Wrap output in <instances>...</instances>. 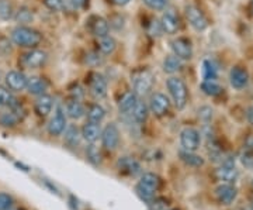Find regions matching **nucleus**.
<instances>
[{
  "label": "nucleus",
  "instance_id": "nucleus-1",
  "mask_svg": "<svg viewBox=\"0 0 253 210\" xmlns=\"http://www.w3.org/2000/svg\"><path fill=\"white\" fill-rule=\"evenodd\" d=\"M10 38L14 46L20 48H37L42 41V34L33 27L28 26H17L11 30Z\"/></svg>",
  "mask_w": 253,
  "mask_h": 210
},
{
  "label": "nucleus",
  "instance_id": "nucleus-2",
  "mask_svg": "<svg viewBox=\"0 0 253 210\" xmlns=\"http://www.w3.org/2000/svg\"><path fill=\"white\" fill-rule=\"evenodd\" d=\"M161 185L162 181L158 175L154 172H145L141 175L139 182L136 183L135 192L145 203H149L154 198H156V192L159 191Z\"/></svg>",
  "mask_w": 253,
  "mask_h": 210
},
{
  "label": "nucleus",
  "instance_id": "nucleus-3",
  "mask_svg": "<svg viewBox=\"0 0 253 210\" xmlns=\"http://www.w3.org/2000/svg\"><path fill=\"white\" fill-rule=\"evenodd\" d=\"M155 83L154 73L151 72L148 68H139L135 69L131 75V85H132V92L138 98H144L149 95Z\"/></svg>",
  "mask_w": 253,
  "mask_h": 210
},
{
  "label": "nucleus",
  "instance_id": "nucleus-4",
  "mask_svg": "<svg viewBox=\"0 0 253 210\" xmlns=\"http://www.w3.org/2000/svg\"><path fill=\"white\" fill-rule=\"evenodd\" d=\"M166 88L172 98L173 105L177 110H183L189 102V89L186 82L179 76H170L166 81Z\"/></svg>",
  "mask_w": 253,
  "mask_h": 210
},
{
  "label": "nucleus",
  "instance_id": "nucleus-5",
  "mask_svg": "<svg viewBox=\"0 0 253 210\" xmlns=\"http://www.w3.org/2000/svg\"><path fill=\"white\" fill-rule=\"evenodd\" d=\"M48 61V54L42 50L31 48L26 51L23 55H20L18 64L23 69H38L42 68Z\"/></svg>",
  "mask_w": 253,
  "mask_h": 210
},
{
  "label": "nucleus",
  "instance_id": "nucleus-6",
  "mask_svg": "<svg viewBox=\"0 0 253 210\" xmlns=\"http://www.w3.org/2000/svg\"><path fill=\"white\" fill-rule=\"evenodd\" d=\"M184 13H186V17H187L189 24L196 31H199V33L206 31L208 26H210L207 16L204 14V11L200 9L199 6H196V4H187L186 9H184Z\"/></svg>",
  "mask_w": 253,
  "mask_h": 210
},
{
  "label": "nucleus",
  "instance_id": "nucleus-7",
  "mask_svg": "<svg viewBox=\"0 0 253 210\" xmlns=\"http://www.w3.org/2000/svg\"><path fill=\"white\" fill-rule=\"evenodd\" d=\"M149 111L156 117H163L170 110V99L161 92H155L149 99Z\"/></svg>",
  "mask_w": 253,
  "mask_h": 210
},
{
  "label": "nucleus",
  "instance_id": "nucleus-8",
  "mask_svg": "<svg viewBox=\"0 0 253 210\" xmlns=\"http://www.w3.org/2000/svg\"><path fill=\"white\" fill-rule=\"evenodd\" d=\"M173 55L177 56L180 61H190L193 58V44L187 37H177L170 41Z\"/></svg>",
  "mask_w": 253,
  "mask_h": 210
},
{
  "label": "nucleus",
  "instance_id": "nucleus-9",
  "mask_svg": "<svg viewBox=\"0 0 253 210\" xmlns=\"http://www.w3.org/2000/svg\"><path fill=\"white\" fill-rule=\"evenodd\" d=\"M180 146L184 151H197L201 146V134L199 130L186 127L180 131Z\"/></svg>",
  "mask_w": 253,
  "mask_h": 210
},
{
  "label": "nucleus",
  "instance_id": "nucleus-10",
  "mask_svg": "<svg viewBox=\"0 0 253 210\" xmlns=\"http://www.w3.org/2000/svg\"><path fill=\"white\" fill-rule=\"evenodd\" d=\"M107 81L99 72H91L89 75V92L96 99H104L107 96Z\"/></svg>",
  "mask_w": 253,
  "mask_h": 210
},
{
  "label": "nucleus",
  "instance_id": "nucleus-11",
  "mask_svg": "<svg viewBox=\"0 0 253 210\" xmlns=\"http://www.w3.org/2000/svg\"><path fill=\"white\" fill-rule=\"evenodd\" d=\"M100 138H101V144L106 150H109V151L116 150L120 144V131H118L117 126L114 123L107 124L103 128Z\"/></svg>",
  "mask_w": 253,
  "mask_h": 210
},
{
  "label": "nucleus",
  "instance_id": "nucleus-12",
  "mask_svg": "<svg viewBox=\"0 0 253 210\" xmlns=\"http://www.w3.org/2000/svg\"><path fill=\"white\" fill-rule=\"evenodd\" d=\"M161 27H162V31L168 36H174L179 28H180V20H179V16L176 14L174 10H166L161 17Z\"/></svg>",
  "mask_w": 253,
  "mask_h": 210
},
{
  "label": "nucleus",
  "instance_id": "nucleus-13",
  "mask_svg": "<svg viewBox=\"0 0 253 210\" xmlns=\"http://www.w3.org/2000/svg\"><path fill=\"white\" fill-rule=\"evenodd\" d=\"M238 176H239L238 169L229 161H224L222 165L215 169V178L221 183H234L238 179Z\"/></svg>",
  "mask_w": 253,
  "mask_h": 210
},
{
  "label": "nucleus",
  "instance_id": "nucleus-14",
  "mask_svg": "<svg viewBox=\"0 0 253 210\" xmlns=\"http://www.w3.org/2000/svg\"><path fill=\"white\" fill-rule=\"evenodd\" d=\"M4 82L11 92H21L27 88L28 78L21 71H9L4 76Z\"/></svg>",
  "mask_w": 253,
  "mask_h": 210
},
{
  "label": "nucleus",
  "instance_id": "nucleus-15",
  "mask_svg": "<svg viewBox=\"0 0 253 210\" xmlns=\"http://www.w3.org/2000/svg\"><path fill=\"white\" fill-rule=\"evenodd\" d=\"M68 127V123H66V114H65V111L62 109H58L55 111L54 117L49 120V123H48V133L51 134V136H54V137H59V136H62L63 131L66 130Z\"/></svg>",
  "mask_w": 253,
  "mask_h": 210
},
{
  "label": "nucleus",
  "instance_id": "nucleus-16",
  "mask_svg": "<svg viewBox=\"0 0 253 210\" xmlns=\"http://www.w3.org/2000/svg\"><path fill=\"white\" fill-rule=\"evenodd\" d=\"M229 83L234 89H245L249 83V72L248 69H245L244 66H239L236 65L231 69L229 72Z\"/></svg>",
  "mask_w": 253,
  "mask_h": 210
},
{
  "label": "nucleus",
  "instance_id": "nucleus-17",
  "mask_svg": "<svg viewBox=\"0 0 253 210\" xmlns=\"http://www.w3.org/2000/svg\"><path fill=\"white\" fill-rule=\"evenodd\" d=\"M238 196V189L234 183H221L215 189V198L221 205H231L234 203Z\"/></svg>",
  "mask_w": 253,
  "mask_h": 210
},
{
  "label": "nucleus",
  "instance_id": "nucleus-18",
  "mask_svg": "<svg viewBox=\"0 0 253 210\" xmlns=\"http://www.w3.org/2000/svg\"><path fill=\"white\" fill-rule=\"evenodd\" d=\"M89 30H90L91 34L97 38L107 36L110 33L109 21L106 18L100 17V16H91L89 18Z\"/></svg>",
  "mask_w": 253,
  "mask_h": 210
},
{
  "label": "nucleus",
  "instance_id": "nucleus-19",
  "mask_svg": "<svg viewBox=\"0 0 253 210\" xmlns=\"http://www.w3.org/2000/svg\"><path fill=\"white\" fill-rule=\"evenodd\" d=\"M117 166L123 174L132 175V176L141 174V171H142L139 162L132 157H121L117 161Z\"/></svg>",
  "mask_w": 253,
  "mask_h": 210
},
{
  "label": "nucleus",
  "instance_id": "nucleus-20",
  "mask_svg": "<svg viewBox=\"0 0 253 210\" xmlns=\"http://www.w3.org/2000/svg\"><path fill=\"white\" fill-rule=\"evenodd\" d=\"M82 138L89 143V144H94L101 136V128H100L99 123H93V121H87L86 124H83L81 130Z\"/></svg>",
  "mask_w": 253,
  "mask_h": 210
},
{
  "label": "nucleus",
  "instance_id": "nucleus-21",
  "mask_svg": "<svg viewBox=\"0 0 253 210\" xmlns=\"http://www.w3.org/2000/svg\"><path fill=\"white\" fill-rule=\"evenodd\" d=\"M48 86L49 83L46 81L45 78H41V76H34V78H30L27 82V92L30 95H34V96H41L48 91Z\"/></svg>",
  "mask_w": 253,
  "mask_h": 210
},
{
  "label": "nucleus",
  "instance_id": "nucleus-22",
  "mask_svg": "<svg viewBox=\"0 0 253 210\" xmlns=\"http://www.w3.org/2000/svg\"><path fill=\"white\" fill-rule=\"evenodd\" d=\"M52 106H54V101L49 95H41L38 96V99L36 101L34 105V110L40 117H46L51 111H52Z\"/></svg>",
  "mask_w": 253,
  "mask_h": 210
},
{
  "label": "nucleus",
  "instance_id": "nucleus-23",
  "mask_svg": "<svg viewBox=\"0 0 253 210\" xmlns=\"http://www.w3.org/2000/svg\"><path fill=\"white\" fill-rule=\"evenodd\" d=\"M136 102H138V96H136L134 92H126L120 98V101H118V110H120V113H123V114H131L134 107H135Z\"/></svg>",
  "mask_w": 253,
  "mask_h": 210
},
{
  "label": "nucleus",
  "instance_id": "nucleus-24",
  "mask_svg": "<svg viewBox=\"0 0 253 210\" xmlns=\"http://www.w3.org/2000/svg\"><path fill=\"white\" fill-rule=\"evenodd\" d=\"M65 109H66V116L71 117L72 120H79L86 114V110L83 107L81 101H76V99H72V101L68 102Z\"/></svg>",
  "mask_w": 253,
  "mask_h": 210
},
{
  "label": "nucleus",
  "instance_id": "nucleus-25",
  "mask_svg": "<svg viewBox=\"0 0 253 210\" xmlns=\"http://www.w3.org/2000/svg\"><path fill=\"white\" fill-rule=\"evenodd\" d=\"M97 47H99V51L101 55H111L117 48V41L114 40V37L107 34V36L100 37L99 41H97Z\"/></svg>",
  "mask_w": 253,
  "mask_h": 210
},
{
  "label": "nucleus",
  "instance_id": "nucleus-26",
  "mask_svg": "<svg viewBox=\"0 0 253 210\" xmlns=\"http://www.w3.org/2000/svg\"><path fill=\"white\" fill-rule=\"evenodd\" d=\"M148 114H149V107H148V105L142 101L136 102L135 107H134L132 113H131L134 121L138 123V124H142V123H145L146 119H148Z\"/></svg>",
  "mask_w": 253,
  "mask_h": 210
},
{
  "label": "nucleus",
  "instance_id": "nucleus-27",
  "mask_svg": "<svg viewBox=\"0 0 253 210\" xmlns=\"http://www.w3.org/2000/svg\"><path fill=\"white\" fill-rule=\"evenodd\" d=\"M181 66H183V61H180L177 56H174V55H168L165 59H163V64H162V68L163 71L166 73H173L179 72L181 69Z\"/></svg>",
  "mask_w": 253,
  "mask_h": 210
},
{
  "label": "nucleus",
  "instance_id": "nucleus-28",
  "mask_svg": "<svg viewBox=\"0 0 253 210\" xmlns=\"http://www.w3.org/2000/svg\"><path fill=\"white\" fill-rule=\"evenodd\" d=\"M180 159L189 166H193V168H199V166H203L204 165V159L203 157L197 156L194 151H180Z\"/></svg>",
  "mask_w": 253,
  "mask_h": 210
},
{
  "label": "nucleus",
  "instance_id": "nucleus-29",
  "mask_svg": "<svg viewBox=\"0 0 253 210\" xmlns=\"http://www.w3.org/2000/svg\"><path fill=\"white\" fill-rule=\"evenodd\" d=\"M86 116L89 121H93V123H101L103 119L106 117V110L103 109V106H100L99 103H94V105H90L89 109L86 111Z\"/></svg>",
  "mask_w": 253,
  "mask_h": 210
},
{
  "label": "nucleus",
  "instance_id": "nucleus-30",
  "mask_svg": "<svg viewBox=\"0 0 253 210\" xmlns=\"http://www.w3.org/2000/svg\"><path fill=\"white\" fill-rule=\"evenodd\" d=\"M201 72H203V81H217L218 78V68L217 65L214 64L211 59H206L203 61V68H201Z\"/></svg>",
  "mask_w": 253,
  "mask_h": 210
},
{
  "label": "nucleus",
  "instance_id": "nucleus-31",
  "mask_svg": "<svg viewBox=\"0 0 253 210\" xmlns=\"http://www.w3.org/2000/svg\"><path fill=\"white\" fill-rule=\"evenodd\" d=\"M200 88H201V92L204 93V95H207V96H218V95H221L222 93V88H221V85L217 82V81H203L201 85H200Z\"/></svg>",
  "mask_w": 253,
  "mask_h": 210
},
{
  "label": "nucleus",
  "instance_id": "nucleus-32",
  "mask_svg": "<svg viewBox=\"0 0 253 210\" xmlns=\"http://www.w3.org/2000/svg\"><path fill=\"white\" fill-rule=\"evenodd\" d=\"M17 103V99L13 96L9 88L0 86V107H13Z\"/></svg>",
  "mask_w": 253,
  "mask_h": 210
},
{
  "label": "nucleus",
  "instance_id": "nucleus-33",
  "mask_svg": "<svg viewBox=\"0 0 253 210\" xmlns=\"http://www.w3.org/2000/svg\"><path fill=\"white\" fill-rule=\"evenodd\" d=\"M63 133H65V143H66L68 146L76 147L79 144L82 136L76 126H69V127H66V130H65Z\"/></svg>",
  "mask_w": 253,
  "mask_h": 210
},
{
  "label": "nucleus",
  "instance_id": "nucleus-34",
  "mask_svg": "<svg viewBox=\"0 0 253 210\" xmlns=\"http://www.w3.org/2000/svg\"><path fill=\"white\" fill-rule=\"evenodd\" d=\"M14 20L18 23V26H24L27 23L33 21V11L28 7H20V9L14 13Z\"/></svg>",
  "mask_w": 253,
  "mask_h": 210
},
{
  "label": "nucleus",
  "instance_id": "nucleus-35",
  "mask_svg": "<svg viewBox=\"0 0 253 210\" xmlns=\"http://www.w3.org/2000/svg\"><path fill=\"white\" fill-rule=\"evenodd\" d=\"M14 16V10H13V4L9 0H0V18L7 21Z\"/></svg>",
  "mask_w": 253,
  "mask_h": 210
},
{
  "label": "nucleus",
  "instance_id": "nucleus-36",
  "mask_svg": "<svg viewBox=\"0 0 253 210\" xmlns=\"http://www.w3.org/2000/svg\"><path fill=\"white\" fill-rule=\"evenodd\" d=\"M86 157H87V159H89L93 165H99L100 162H101L100 150L94 146V144H90V146L86 148Z\"/></svg>",
  "mask_w": 253,
  "mask_h": 210
},
{
  "label": "nucleus",
  "instance_id": "nucleus-37",
  "mask_svg": "<svg viewBox=\"0 0 253 210\" xmlns=\"http://www.w3.org/2000/svg\"><path fill=\"white\" fill-rule=\"evenodd\" d=\"M142 1L154 11H163L169 6V0H142Z\"/></svg>",
  "mask_w": 253,
  "mask_h": 210
},
{
  "label": "nucleus",
  "instance_id": "nucleus-38",
  "mask_svg": "<svg viewBox=\"0 0 253 210\" xmlns=\"http://www.w3.org/2000/svg\"><path fill=\"white\" fill-rule=\"evenodd\" d=\"M44 4H45L48 9L51 11H55V13H59V11H63L66 4L63 0H44Z\"/></svg>",
  "mask_w": 253,
  "mask_h": 210
},
{
  "label": "nucleus",
  "instance_id": "nucleus-39",
  "mask_svg": "<svg viewBox=\"0 0 253 210\" xmlns=\"http://www.w3.org/2000/svg\"><path fill=\"white\" fill-rule=\"evenodd\" d=\"M146 205H148L149 210H168V202L162 198H154Z\"/></svg>",
  "mask_w": 253,
  "mask_h": 210
},
{
  "label": "nucleus",
  "instance_id": "nucleus-40",
  "mask_svg": "<svg viewBox=\"0 0 253 210\" xmlns=\"http://www.w3.org/2000/svg\"><path fill=\"white\" fill-rule=\"evenodd\" d=\"M13 203L14 201L9 193L0 192V210H10L13 208Z\"/></svg>",
  "mask_w": 253,
  "mask_h": 210
},
{
  "label": "nucleus",
  "instance_id": "nucleus-41",
  "mask_svg": "<svg viewBox=\"0 0 253 210\" xmlns=\"http://www.w3.org/2000/svg\"><path fill=\"white\" fill-rule=\"evenodd\" d=\"M241 162H242L245 168L253 169V151L244 150V153L241 154Z\"/></svg>",
  "mask_w": 253,
  "mask_h": 210
},
{
  "label": "nucleus",
  "instance_id": "nucleus-42",
  "mask_svg": "<svg viewBox=\"0 0 253 210\" xmlns=\"http://www.w3.org/2000/svg\"><path fill=\"white\" fill-rule=\"evenodd\" d=\"M149 34L154 37H161L163 34L162 27H161V23L158 20H152L151 24H149V28H148Z\"/></svg>",
  "mask_w": 253,
  "mask_h": 210
},
{
  "label": "nucleus",
  "instance_id": "nucleus-43",
  "mask_svg": "<svg viewBox=\"0 0 253 210\" xmlns=\"http://www.w3.org/2000/svg\"><path fill=\"white\" fill-rule=\"evenodd\" d=\"M199 116L204 121H210V120L212 119V109L208 107V106H204V107H201L199 110Z\"/></svg>",
  "mask_w": 253,
  "mask_h": 210
},
{
  "label": "nucleus",
  "instance_id": "nucleus-44",
  "mask_svg": "<svg viewBox=\"0 0 253 210\" xmlns=\"http://www.w3.org/2000/svg\"><path fill=\"white\" fill-rule=\"evenodd\" d=\"M10 51H11V46H10L9 40L0 38V52L1 54H9Z\"/></svg>",
  "mask_w": 253,
  "mask_h": 210
},
{
  "label": "nucleus",
  "instance_id": "nucleus-45",
  "mask_svg": "<svg viewBox=\"0 0 253 210\" xmlns=\"http://www.w3.org/2000/svg\"><path fill=\"white\" fill-rule=\"evenodd\" d=\"M69 1L75 9H83V7H86L89 0H69Z\"/></svg>",
  "mask_w": 253,
  "mask_h": 210
},
{
  "label": "nucleus",
  "instance_id": "nucleus-46",
  "mask_svg": "<svg viewBox=\"0 0 253 210\" xmlns=\"http://www.w3.org/2000/svg\"><path fill=\"white\" fill-rule=\"evenodd\" d=\"M245 150L253 151V136L252 137H248V140L245 141Z\"/></svg>",
  "mask_w": 253,
  "mask_h": 210
},
{
  "label": "nucleus",
  "instance_id": "nucleus-47",
  "mask_svg": "<svg viewBox=\"0 0 253 210\" xmlns=\"http://www.w3.org/2000/svg\"><path fill=\"white\" fill-rule=\"evenodd\" d=\"M114 4H117V6H126V4H128L131 0H111Z\"/></svg>",
  "mask_w": 253,
  "mask_h": 210
},
{
  "label": "nucleus",
  "instance_id": "nucleus-48",
  "mask_svg": "<svg viewBox=\"0 0 253 210\" xmlns=\"http://www.w3.org/2000/svg\"><path fill=\"white\" fill-rule=\"evenodd\" d=\"M246 116H248V120H249V123L253 126V107L248 110V113H246Z\"/></svg>",
  "mask_w": 253,
  "mask_h": 210
},
{
  "label": "nucleus",
  "instance_id": "nucleus-49",
  "mask_svg": "<svg viewBox=\"0 0 253 210\" xmlns=\"http://www.w3.org/2000/svg\"><path fill=\"white\" fill-rule=\"evenodd\" d=\"M241 210H253V206H245V208H242Z\"/></svg>",
  "mask_w": 253,
  "mask_h": 210
},
{
  "label": "nucleus",
  "instance_id": "nucleus-50",
  "mask_svg": "<svg viewBox=\"0 0 253 210\" xmlns=\"http://www.w3.org/2000/svg\"><path fill=\"white\" fill-rule=\"evenodd\" d=\"M251 11H252L253 14V0H251Z\"/></svg>",
  "mask_w": 253,
  "mask_h": 210
},
{
  "label": "nucleus",
  "instance_id": "nucleus-51",
  "mask_svg": "<svg viewBox=\"0 0 253 210\" xmlns=\"http://www.w3.org/2000/svg\"><path fill=\"white\" fill-rule=\"evenodd\" d=\"M10 210H23V209H20V208H11Z\"/></svg>",
  "mask_w": 253,
  "mask_h": 210
},
{
  "label": "nucleus",
  "instance_id": "nucleus-52",
  "mask_svg": "<svg viewBox=\"0 0 253 210\" xmlns=\"http://www.w3.org/2000/svg\"><path fill=\"white\" fill-rule=\"evenodd\" d=\"M252 188H253V179H252Z\"/></svg>",
  "mask_w": 253,
  "mask_h": 210
},
{
  "label": "nucleus",
  "instance_id": "nucleus-53",
  "mask_svg": "<svg viewBox=\"0 0 253 210\" xmlns=\"http://www.w3.org/2000/svg\"><path fill=\"white\" fill-rule=\"evenodd\" d=\"M169 210H177V209H169Z\"/></svg>",
  "mask_w": 253,
  "mask_h": 210
}]
</instances>
